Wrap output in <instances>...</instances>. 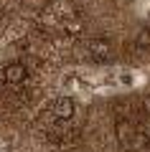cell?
<instances>
[{
  "label": "cell",
  "instance_id": "obj_1",
  "mask_svg": "<svg viewBox=\"0 0 150 152\" xmlns=\"http://www.w3.org/2000/svg\"><path fill=\"white\" fill-rule=\"evenodd\" d=\"M26 76H28V69H26V64H21V61H13V64H8L5 69H3V81L10 84V86L23 84Z\"/></svg>",
  "mask_w": 150,
  "mask_h": 152
},
{
  "label": "cell",
  "instance_id": "obj_2",
  "mask_svg": "<svg viewBox=\"0 0 150 152\" xmlns=\"http://www.w3.org/2000/svg\"><path fill=\"white\" fill-rule=\"evenodd\" d=\"M89 53L94 61H109L115 51H112V43L107 38H94V41H89Z\"/></svg>",
  "mask_w": 150,
  "mask_h": 152
},
{
  "label": "cell",
  "instance_id": "obj_3",
  "mask_svg": "<svg viewBox=\"0 0 150 152\" xmlns=\"http://www.w3.org/2000/svg\"><path fill=\"white\" fill-rule=\"evenodd\" d=\"M74 99H69V96H59L54 102V114L59 117V119H71L74 117Z\"/></svg>",
  "mask_w": 150,
  "mask_h": 152
},
{
  "label": "cell",
  "instance_id": "obj_4",
  "mask_svg": "<svg viewBox=\"0 0 150 152\" xmlns=\"http://www.w3.org/2000/svg\"><path fill=\"white\" fill-rule=\"evenodd\" d=\"M132 134H135V129H132V127H130L125 119H122V122H117V137H120V142H127V145H130Z\"/></svg>",
  "mask_w": 150,
  "mask_h": 152
},
{
  "label": "cell",
  "instance_id": "obj_5",
  "mask_svg": "<svg viewBox=\"0 0 150 152\" xmlns=\"http://www.w3.org/2000/svg\"><path fill=\"white\" fill-rule=\"evenodd\" d=\"M64 28H66V33H69V36H76V33H81V23H79V20H69Z\"/></svg>",
  "mask_w": 150,
  "mask_h": 152
},
{
  "label": "cell",
  "instance_id": "obj_6",
  "mask_svg": "<svg viewBox=\"0 0 150 152\" xmlns=\"http://www.w3.org/2000/svg\"><path fill=\"white\" fill-rule=\"evenodd\" d=\"M143 109L150 114V94H145V99H143Z\"/></svg>",
  "mask_w": 150,
  "mask_h": 152
}]
</instances>
